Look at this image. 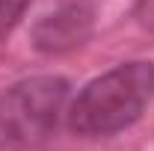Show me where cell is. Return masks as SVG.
<instances>
[{
    "instance_id": "obj_3",
    "label": "cell",
    "mask_w": 154,
    "mask_h": 151,
    "mask_svg": "<svg viewBox=\"0 0 154 151\" xmlns=\"http://www.w3.org/2000/svg\"><path fill=\"white\" fill-rule=\"evenodd\" d=\"M89 30H92V12L86 6L71 3L45 15L33 27V45L45 54H62L83 45L89 39Z\"/></svg>"
},
{
    "instance_id": "obj_5",
    "label": "cell",
    "mask_w": 154,
    "mask_h": 151,
    "mask_svg": "<svg viewBox=\"0 0 154 151\" xmlns=\"http://www.w3.org/2000/svg\"><path fill=\"white\" fill-rule=\"evenodd\" d=\"M136 21L142 30L154 33V0H139L136 3Z\"/></svg>"
},
{
    "instance_id": "obj_1",
    "label": "cell",
    "mask_w": 154,
    "mask_h": 151,
    "mask_svg": "<svg viewBox=\"0 0 154 151\" xmlns=\"http://www.w3.org/2000/svg\"><path fill=\"white\" fill-rule=\"evenodd\" d=\"M154 101V62L131 59L92 77L68 101L65 125L74 136L107 139L136 125Z\"/></svg>"
},
{
    "instance_id": "obj_4",
    "label": "cell",
    "mask_w": 154,
    "mask_h": 151,
    "mask_svg": "<svg viewBox=\"0 0 154 151\" xmlns=\"http://www.w3.org/2000/svg\"><path fill=\"white\" fill-rule=\"evenodd\" d=\"M30 0H0V36L12 33V27L24 18Z\"/></svg>"
},
{
    "instance_id": "obj_2",
    "label": "cell",
    "mask_w": 154,
    "mask_h": 151,
    "mask_svg": "<svg viewBox=\"0 0 154 151\" xmlns=\"http://www.w3.org/2000/svg\"><path fill=\"white\" fill-rule=\"evenodd\" d=\"M68 80L36 74L0 89V151H18L57 131L68 110Z\"/></svg>"
}]
</instances>
